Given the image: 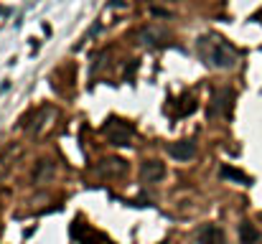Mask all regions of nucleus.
I'll return each mask as SVG.
<instances>
[{"instance_id": "6e6552de", "label": "nucleus", "mask_w": 262, "mask_h": 244, "mask_svg": "<svg viewBox=\"0 0 262 244\" xmlns=\"http://www.w3.org/2000/svg\"><path fill=\"white\" fill-rule=\"evenodd\" d=\"M97 170L102 175H122L127 170V163L122 161V158H107V161H102V165Z\"/></svg>"}, {"instance_id": "9b49d317", "label": "nucleus", "mask_w": 262, "mask_h": 244, "mask_svg": "<svg viewBox=\"0 0 262 244\" xmlns=\"http://www.w3.org/2000/svg\"><path fill=\"white\" fill-rule=\"evenodd\" d=\"M140 41L148 43V46H158L161 41H166V31H158V28H143L140 31Z\"/></svg>"}, {"instance_id": "0eeeda50", "label": "nucleus", "mask_w": 262, "mask_h": 244, "mask_svg": "<svg viewBox=\"0 0 262 244\" xmlns=\"http://www.w3.org/2000/svg\"><path fill=\"white\" fill-rule=\"evenodd\" d=\"M239 244H262L260 229L252 221H242L239 224Z\"/></svg>"}, {"instance_id": "f257e3e1", "label": "nucleus", "mask_w": 262, "mask_h": 244, "mask_svg": "<svg viewBox=\"0 0 262 244\" xmlns=\"http://www.w3.org/2000/svg\"><path fill=\"white\" fill-rule=\"evenodd\" d=\"M196 49H199L201 61L206 66H211V69H232L237 64V51L224 38H219L214 33L201 36L199 43H196Z\"/></svg>"}, {"instance_id": "39448f33", "label": "nucleus", "mask_w": 262, "mask_h": 244, "mask_svg": "<svg viewBox=\"0 0 262 244\" xmlns=\"http://www.w3.org/2000/svg\"><path fill=\"white\" fill-rule=\"evenodd\" d=\"M196 244H227V234L219 224H204L196 232Z\"/></svg>"}, {"instance_id": "20e7f679", "label": "nucleus", "mask_w": 262, "mask_h": 244, "mask_svg": "<svg viewBox=\"0 0 262 244\" xmlns=\"http://www.w3.org/2000/svg\"><path fill=\"white\" fill-rule=\"evenodd\" d=\"M166 178V165L161 161H143L140 163V181L143 183H161Z\"/></svg>"}, {"instance_id": "423d86ee", "label": "nucleus", "mask_w": 262, "mask_h": 244, "mask_svg": "<svg viewBox=\"0 0 262 244\" xmlns=\"http://www.w3.org/2000/svg\"><path fill=\"white\" fill-rule=\"evenodd\" d=\"M166 150L173 161H191L196 156V143L193 140H178V143H168Z\"/></svg>"}, {"instance_id": "f03ea898", "label": "nucleus", "mask_w": 262, "mask_h": 244, "mask_svg": "<svg viewBox=\"0 0 262 244\" xmlns=\"http://www.w3.org/2000/svg\"><path fill=\"white\" fill-rule=\"evenodd\" d=\"M104 135H107V140L112 143V145H130V140H133V135H135V127L133 125H127V122H122V120H110L104 127Z\"/></svg>"}, {"instance_id": "1a4fd4ad", "label": "nucleus", "mask_w": 262, "mask_h": 244, "mask_svg": "<svg viewBox=\"0 0 262 244\" xmlns=\"http://www.w3.org/2000/svg\"><path fill=\"white\" fill-rule=\"evenodd\" d=\"M51 175H54V163L49 161V158H41V161L36 163L33 181H36V183H43V181H49Z\"/></svg>"}, {"instance_id": "7ed1b4c3", "label": "nucleus", "mask_w": 262, "mask_h": 244, "mask_svg": "<svg viewBox=\"0 0 262 244\" xmlns=\"http://www.w3.org/2000/svg\"><path fill=\"white\" fill-rule=\"evenodd\" d=\"M232 97H234L232 89H216L209 104V117H227L232 109Z\"/></svg>"}, {"instance_id": "9d476101", "label": "nucleus", "mask_w": 262, "mask_h": 244, "mask_svg": "<svg viewBox=\"0 0 262 244\" xmlns=\"http://www.w3.org/2000/svg\"><path fill=\"white\" fill-rule=\"evenodd\" d=\"M222 178H229V181L242 183V186H250V183H252V178H250L247 173H242L239 168H234V165H224V168H222Z\"/></svg>"}]
</instances>
